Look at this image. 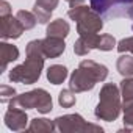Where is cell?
Masks as SVG:
<instances>
[{"instance_id":"cell-1","label":"cell","mask_w":133,"mask_h":133,"mask_svg":"<svg viewBox=\"0 0 133 133\" xmlns=\"http://www.w3.org/2000/svg\"><path fill=\"white\" fill-rule=\"evenodd\" d=\"M25 53H27V59L10 71L8 78L13 83L33 85L39 80L41 72L44 69V61H45L41 39L30 41L25 47Z\"/></svg>"},{"instance_id":"cell-2","label":"cell","mask_w":133,"mask_h":133,"mask_svg":"<svg viewBox=\"0 0 133 133\" xmlns=\"http://www.w3.org/2000/svg\"><path fill=\"white\" fill-rule=\"evenodd\" d=\"M108 77V68L105 64H100L92 59H83L80 61L78 68L71 74L69 78V88L78 94L91 91L96 83L103 82Z\"/></svg>"},{"instance_id":"cell-3","label":"cell","mask_w":133,"mask_h":133,"mask_svg":"<svg viewBox=\"0 0 133 133\" xmlns=\"http://www.w3.org/2000/svg\"><path fill=\"white\" fill-rule=\"evenodd\" d=\"M121 88L116 83H105L99 92V103L94 110V116L99 121L113 122L122 111Z\"/></svg>"},{"instance_id":"cell-4","label":"cell","mask_w":133,"mask_h":133,"mask_svg":"<svg viewBox=\"0 0 133 133\" xmlns=\"http://www.w3.org/2000/svg\"><path fill=\"white\" fill-rule=\"evenodd\" d=\"M10 107L24 108V110H38L41 114H47L53 110V102H52V96L45 89L36 88L13 97L10 100Z\"/></svg>"},{"instance_id":"cell-5","label":"cell","mask_w":133,"mask_h":133,"mask_svg":"<svg viewBox=\"0 0 133 133\" xmlns=\"http://www.w3.org/2000/svg\"><path fill=\"white\" fill-rule=\"evenodd\" d=\"M91 8L103 19L130 17L133 10V0H89Z\"/></svg>"},{"instance_id":"cell-6","label":"cell","mask_w":133,"mask_h":133,"mask_svg":"<svg viewBox=\"0 0 133 133\" xmlns=\"http://www.w3.org/2000/svg\"><path fill=\"white\" fill-rule=\"evenodd\" d=\"M55 127L56 131L61 133H82V131H96V133H102L103 128L100 125L96 124H89L83 119V116L74 113V114H64V116H58L55 121Z\"/></svg>"},{"instance_id":"cell-7","label":"cell","mask_w":133,"mask_h":133,"mask_svg":"<svg viewBox=\"0 0 133 133\" xmlns=\"http://www.w3.org/2000/svg\"><path fill=\"white\" fill-rule=\"evenodd\" d=\"M103 28V17L96 13L92 8H89L78 21H77V33L80 36L83 35H94L99 33Z\"/></svg>"},{"instance_id":"cell-8","label":"cell","mask_w":133,"mask_h":133,"mask_svg":"<svg viewBox=\"0 0 133 133\" xmlns=\"http://www.w3.org/2000/svg\"><path fill=\"white\" fill-rule=\"evenodd\" d=\"M24 31H25V28L16 16H13V14L0 16V36H2L3 41L17 39L22 36Z\"/></svg>"},{"instance_id":"cell-9","label":"cell","mask_w":133,"mask_h":133,"mask_svg":"<svg viewBox=\"0 0 133 133\" xmlns=\"http://www.w3.org/2000/svg\"><path fill=\"white\" fill-rule=\"evenodd\" d=\"M5 125L13 130V131H24L27 130V124H28V116H27V110L24 108H16V107H10L5 113Z\"/></svg>"},{"instance_id":"cell-10","label":"cell","mask_w":133,"mask_h":133,"mask_svg":"<svg viewBox=\"0 0 133 133\" xmlns=\"http://www.w3.org/2000/svg\"><path fill=\"white\" fill-rule=\"evenodd\" d=\"M59 0H35V6H33V13L38 19L39 24H47L52 17V13L55 11V8L58 6Z\"/></svg>"},{"instance_id":"cell-11","label":"cell","mask_w":133,"mask_h":133,"mask_svg":"<svg viewBox=\"0 0 133 133\" xmlns=\"http://www.w3.org/2000/svg\"><path fill=\"white\" fill-rule=\"evenodd\" d=\"M41 42H42V52L45 58H58L66 50V44L63 38L45 36L44 39H41Z\"/></svg>"},{"instance_id":"cell-12","label":"cell","mask_w":133,"mask_h":133,"mask_svg":"<svg viewBox=\"0 0 133 133\" xmlns=\"http://www.w3.org/2000/svg\"><path fill=\"white\" fill-rule=\"evenodd\" d=\"M99 38H100V36H99L97 33L80 36V38L74 42V52H75V55L85 56V55H88L92 49H97V45H99Z\"/></svg>"},{"instance_id":"cell-13","label":"cell","mask_w":133,"mask_h":133,"mask_svg":"<svg viewBox=\"0 0 133 133\" xmlns=\"http://www.w3.org/2000/svg\"><path fill=\"white\" fill-rule=\"evenodd\" d=\"M19 58V49L14 45V44H10V42H2L0 44V61H2V66H0V74L5 72L8 64L16 61Z\"/></svg>"},{"instance_id":"cell-14","label":"cell","mask_w":133,"mask_h":133,"mask_svg":"<svg viewBox=\"0 0 133 133\" xmlns=\"http://www.w3.org/2000/svg\"><path fill=\"white\" fill-rule=\"evenodd\" d=\"M69 31H71V25L64 19H55L45 28L47 36H56V38H63V39L69 35Z\"/></svg>"},{"instance_id":"cell-15","label":"cell","mask_w":133,"mask_h":133,"mask_svg":"<svg viewBox=\"0 0 133 133\" xmlns=\"http://www.w3.org/2000/svg\"><path fill=\"white\" fill-rule=\"evenodd\" d=\"M53 130H56L55 122L45 117H35L30 121V125L27 127V131H31V133H49Z\"/></svg>"},{"instance_id":"cell-16","label":"cell","mask_w":133,"mask_h":133,"mask_svg":"<svg viewBox=\"0 0 133 133\" xmlns=\"http://www.w3.org/2000/svg\"><path fill=\"white\" fill-rule=\"evenodd\" d=\"M68 78V68L63 64H53L47 69V80L52 85H61Z\"/></svg>"},{"instance_id":"cell-17","label":"cell","mask_w":133,"mask_h":133,"mask_svg":"<svg viewBox=\"0 0 133 133\" xmlns=\"http://www.w3.org/2000/svg\"><path fill=\"white\" fill-rule=\"evenodd\" d=\"M116 69L122 77H133V56L121 53V56L116 61Z\"/></svg>"},{"instance_id":"cell-18","label":"cell","mask_w":133,"mask_h":133,"mask_svg":"<svg viewBox=\"0 0 133 133\" xmlns=\"http://www.w3.org/2000/svg\"><path fill=\"white\" fill-rule=\"evenodd\" d=\"M122 111H124L125 131H133V96L125 97L122 100Z\"/></svg>"},{"instance_id":"cell-19","label":"cell","mask_w":133,"mask_h":133,"mask_svg":"<svg viewBox=\"0 0 133 133\" xmlns=\"http://www.w3.org/2000/svg\"><path fill=\"white\" fill-rule=\"evenodd\" d=\"M16 17L21 21V24L24 25V28H25V30H31V28H35V27H36V24H38V19H36V16H35V13H33V11L19 10V11L16 13Z\"/></svg>"},{"instance_id":"cell-20","label":"cell","mask_w":133,"mask_h":133,"mask_svg":"<svg viewBox=\"0 0 133 133\" xmlns=\"http://www.w3.org/2000/svg\"><path fill=\"white\" fill-rule=\"evenodd\" d=\"M77 99H75V92L69 88V89H63L59 91L58 94V103L63 107V108H72L75 105Z\"/></svg>"},{"instance_id":"cell-21","label":"cell","mask_w":133,"mask_h":133,"mask_svg":"<svg viewBox=\"0 0 133 133\" xmlns=\"http://www.w3.org/2000/svg\"><path fill=\"white\" fill-rule=\"evenodd\" d=\"M116 45H117V42H116L114 36H111V35H108V33L100 35V38H99V45H97V49H99V50L110 52V50H113Z\"/></svg>"},{"instance_id":"cell-22","label":"cell","mask_w":133,"mask_h":133,"mask_svg":"<svg viewBox=\"0 0 133 133\" xmlns=\"http://www.w3.org/2000/svg\"><path fill=\"white\" fill-rule=\"evenodd\" d=\"M91 6H86V5H83V3H80V5H74V6H71L69 8V11H68V16H69V19L71 21H74V22H77L88 10H89Z\"/></svg>"},{"instance_id":"cell-23","label":"cell","mask_w":133,"mask_h":133,"mask_svg":"<svg viewBox=\"0 0 133 133\" xmlns=\"http://www.w3.org/2000/svg\"><path fill=\"white\" fill-rule=\"evenodd\" d=\"M121 94L122 99L133 96V77H124V80L121 82Z\"/></svg>"},{"instance_id":"cell-24","label":"cell","mask_w":133,"mask_h":133,"mask_svg":"<svg viewBox=\"0 0 133 133\" xmlns=\"http://www.w3.org/2000/svg\"><path fill=\"white\" fill-rule=\"evenodd\" d=\"M13 97H16V89L13 86H8V85H2V86H0V102L6 103Z\"/></svg>"},{"instance_id":"cell-25","label":"cell","mask_w":133,"mask_h":133,"mask_svg":"<svg viewBox=\"0 0 133 133\" xmlns=\"http://www.w3.org/2000/svg\"><path fill=\"white\" fill-rule=\"evenodd\" d=\"M116 49H117L119 53H127V52H131V53H133V36L121 39V41L117 42Z\"/></svg>"},{"instance_id":"cell-26","label":"cell","mask_w":133,"mask_h":133,"mask_svg":"<svg viewBox=\"0 0 133 133\" xmlns=\"http://www.w3.org/2000/svg\"><path fill=\"white\" fill-rule=\"evenodd\" d=\"M8 14H11V5L6 0H2L0 2V16H8Z\"/></svg>"},{"instance_id":"cell-27","label":"cell","mask_w":133,"mask_h":133,"mask_svg":"<svg viewBox=\"0 0 133 133\" xmlns=\"http://www.w3.org/2000/svg\"><path fill=\"white\" fill-rule=\"evenodd\" d=\"M66 2H68L71 6H74V5H80V3H83L85 0H66Z\"/></svg>"},{"instance_id":"cell-28","label":"cell","mask_w":133,"mask_h":133,"mask_svg":"<svg viewBox=\"0 0 133 133\" xmlns=\"http://www.w3.org/2000/svg\"><path fill=\"white\" fill-rule=\"evenodd\" d=\"M130 19L133 21V10H131V13H130Z\"/></svg>"}]
</instances>
